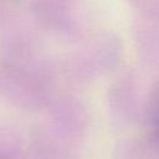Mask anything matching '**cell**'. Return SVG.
<instances>
[{
  "label": "cell",
  "mask_w": 159,
  "mask_h": 159,
  "mask_svg": "<svg viewBox=\"0 0 159 159\" xmlns=\"http://www.w3.org/2000/svg\"><path fill=\"white\" fill-rule=\"evenodd\" d=\"M52 70L31 42L12 39L0 56V97L22 111L46 109L55 98Z\"/></svg>",
  "instance_id": "6da1fadb"
},
{
  "label": "cell",
  "mask_w": 159,
  "mask_h": 159,
  "mask_svg": "<svg viewBox=\"0 0 159 159\" xmlns=\"http://www.w3.org/2000/svg\"><path fill=\"white\" fill-rule=\"evenodd\" d=\"M32 14L43 30L67 39L81 36L87 22L82 0H39Z\"/></svg>",
  "instance_id": "7a4b0ae2"
},
{
  "label": "cell",
  "mask_w": 159,
  "mask_h": 159,
  "mask_svg": "<svg viewBox=\"0 0 159 159\" xmlns=\"http://www.w3.org/2000/svg\"><path fill=\"white\" fill-rule=\"evenodd\" d=\"M122 46L113 34H101L71 61L70 72L84 81L113 71L120 62Z\"/></svg>",
  "instance_id": "3957f363"
},
{
  "label": "cell",
  "mask_w": 159,
  "mask_h": 159,
  "mask_svg": "<svg viewBox=\"0 0 159 159\" xmlns=\"http://www.w3.org/2000/svg\"><path fill=\"white\" fill-rule=\"evenodd\" d=\"M46 109H48V118L42 127L56 138L73 147L88 127V113L84 106L75 97L55 96Z\"/></svg>",
  "instance_id": "277c9868"
},
{
  "label": "cell",
  "mask_w": 159,
  "mask_h": 159,
  "mask_svg": "<svg viewBox=\"0 0 159 159\" xmlns=\"http://www.w3.org/2000/svg\"><path fill=\"white\" fill-rule=\"evenodd\" d=\"M111 111L124 123H132L139 117V98L134 77L124 75L116 81L108 93Z\"/></svg>",
  "instance_id": "5b68a950"
},
{
  "label": "cell",
  "mask_w": 159,
  "mask_h": 159,
  "mask_svg": "<svg viewBox=\"0 0 159 159\" xmlns=\"http://www.w3.org/2000/svg\"><path fill=\"white\" fill-rule=\"evenodd\" d=\"M24 155V140L19 133L0 127V158H21Z\"/></svg>",
  "instance_id": "8992f818"
},
{
  "label": "cell",
  "mask_w": 159,
  "mask_h": 159,
  "mask_svg": "<svg viewBox=\"0 0 159 159\" xmlns=\"http://www.w3.org/2000/svg\"><path fill=\"white\" fill-rule=\"evenodd\" d=\"M145 124H147V134L143 139L149 144L153 152L159 154V106L145 108Z\"/></svg>",
  "instance_id": "52a82bcc"
},
{
  "label": "cell",
  "mask_w": 159,
  "mask_h": 159,
  "mask_svg": "<svg viewBox=\"0 0 159 159\" xmlns=\"http://www.w3.org/2000/svg\"><path fill=\"white\" fill-rule=\"evenodd\" d=\"M150 20H159V0H127Z\"/></svg>",
  "instance_id": "ba28073f"
},
{
  "label": "cell",
  "mask_w": 159,
  "mask_h": 159,
  "mask_svg": "<svg viewBox=\"0 0 159 159\" xmlns=\"http://www.w3.org/2000/svg\"><path fill=\"white\" fill-rule=\"evenodd\" d=\"M159 106V77L158 80L154 82L150 92H149V96H148V102H147V106L145 108H150V107H157Z\"/></svg>",
  "instance_id": "9c48e42d"
},
{
  "label": "cell",
  "mask_w": 159,
  "mask_h": 159,
  "mask_svg": "<svg viewBox=\"0 0 159 159\" xmlns=\"http://www.w3.org/2000/svg\"><path fill=\"white\" fill-rule=\"evenodd\" d=\"M20 0H0V11L6 9V7H10V6H14L19 2Z\"/></svg>",
  "instance_id": "30bf717a"
}]
</instances>
